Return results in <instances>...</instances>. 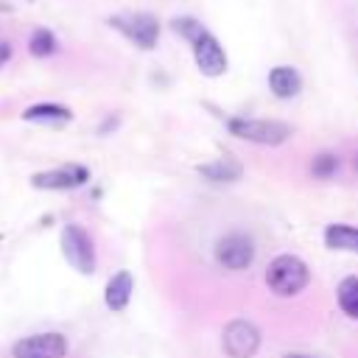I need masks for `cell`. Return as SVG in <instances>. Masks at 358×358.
<instances>
[{
	"label": "cell",
	"instance_id": "obj_6",
	"mask_svg": "<svg viewBox=\"0 0 358 358\" xmlns=\"http://www.w3.org/2000/svg\"><path fill=\"white\" fill-rule=\"evenodd\" d=\"M215 260L229 271H243L255 260V241L246 232H227L215 241Z\"/></svg>",
	"mask_w": 358,
	"mask_h": 358
},
{
	"label": "cell",
	"instance_id": "obj_7",
	"mask_svg": "<svg viewBox=\"0 0 358 358\" xmlns=\"http://www.w3.org/2000/svg\"><path fill=\"white\" fill-rule=\"evenodd\" d=\"M221 344L229 358H252L260 347V330L249 319H232L224 327Z\"/></svg>",
	"mask_w": 358,
	"mask_h": 358
},
{
	"label": "cell",
	"instance_id": "obj_16",
	"mask_svg": "<svg viewBox=\"0 0 358 358\" xmlns=\"http://www.w3.org/2000/svg\"><path fill=\"white\" fill-rule=\"evenodd\" d=\"M56 48H59V42H56L53 31H48V28H34V34H31V39H28V50H31V56H36V59H48V56L56 53Z\"/></svg>",
	"mask_w": 358,
	"mask_h": 358
},
{
	"label": "cell",
	"instance_id": "obj_12",
	"mask_svg": "<svg viewBox=\"0 0 358 358\" xmlns=\"http://www.w3.org/2000/svg\"><path fill=\"white\" fill-rule=\"evenodd\" d=\"M199 176H204L207 182H238L243 176V165L235 159V157H221V159H213V162H204L196 168Z\"/></svg>",
	"mask_w": 358,
	"mask_h": 358
},
{
	"label": "cell",
	"instance_id": "obj_9",
	"mask_svg": "<svg viewBox=\"0 0 358 358\" xmlns=\"http://www.w3.org/2000/svg\"><path fill=\"white\" fill-rule=\"evenodd\" d=\"M11 352L14 358H64L67 338L62 333H36V336L20 338Z\"/></svg>",
	"mask_w": 358,
	"mask_h": 358
},
{
	"label": "cell",
	"instance_id": "obj_17",
	"mask_svg": "<svg viewBox=\"0 0 358 358\" xmlns=\"http://www.w3.org/2000/svg\"><path fill=\"white\" fill-rule=\"evenodd\" d=\"M168 28L179 36V39H185V42H193L201 31H204V25L196 20V17H187V14H182V17H173L171 22H168Z\"/></svg>",
	"mask_w": 358,
	"mask_h": 358
},
{
	"label": "cell",
	"instance_id": "obj_18",
	"mask_svg": "<svg viewBox=\"0 0 358 358\" xmlns=\"http://www.w3.org/2000/svg\"><path fill=\"white\" fill-rule=\"evenodd\" d=\"M338 165H341L338 154H333V151H322V154L313 157V162H310V173H313L316 179H330V176H336Z\"/></svg>",
	"mask_w": 358,
	"mask_h": 358
},
{
	"label": "cell",
	"instance_id": "obj_5",
	"mask_svg": "<svg viewBox=\"0 0 358 358\" xmlns=\"http://www.w3.org/2000/svg\"><path fill=\"white\" fill-rule=\"evenodd\" d=\"M62 255L78 274H92L95 271V243H92L90 232L84 227L67 224L62 229Z\"/></svg>",
	"mask_w": 358,
	"mask_h": 358
},
{
	"label": "cell",
	"instance_id": "obj_10",
	"mask_svg": "<svg viewBox=\"0 0 358 358\" xmlns=\"http://www.w3.org/2000/svg\"><path fill=\"white\" fill-rule=\"evenodd\" d=\"M268 90L280 101H291L302 92V73L291 64H277L268 70Z\"/></svg>",
	"mask_w": 358,
	"mask_h": 358
},
{
	"label": "cell",
	"instance_id": "obj_20",
	"mask_svg": "<svg viewBox=\"0 0 358 358\" xmlns=\"http://www.w3.org/2000/svg\"><path fill=\"white\" fill-rule=\"evenodd\" d=\"M282 358H310V355H302V352H288V355H282Z\"/></svg>",
	"mask_w": 358,
	"mask_h": 358
},
{
	"label": "cell",
	"instance_id": "obj_11",
	"mask_svg": "<svg viewBox=\"0 0 358 358\" xmlns=\"http://www.w3.org/2000/svg\"><path fill=\"white\" fill-rule=\"evenodd\" d=\"M131 291H134V280H131L129 271L112 274L109 282H106V288H103V302H106V308L115 310V313L126 310V305H129V299H131Z\"/></svg>",
	"mask_w": 358,
	"mask_h": 358
},
{
	"label": "cell",
	"instance_id": "obj_8",
	"mask_svg": "<svg viewBox=\"0 0 358 358\" xmlns=\"http://www.w3.org/2000/svg\"><path fill=\"white\" fill-rule=\"evenodd\" d=\"M90 182V168L78 162H67L50 171H39L31 176V185L39 190H76Z\"/></svg>",
	"mask_w": 358,
	"mask_h": 358
},
{
	"label": "cell",
	"instance_id": "obj_21",
	"mask_svg": "<svg viewBox=\"0 0 358 358\" xmlns=\"http://www.w3.org/2000/svg\"><path fill=\"white\" fill-rule=\"evenodd\" d=\"M352 162H355V171H358V154H355V159H352Z\"/></svg>",
	"mask_w": 358,
	"mask_h": 358
},
{
	"label": "cell",
	"instance_id": "obj_2",
	"mask_svg": "<svg viewBox=\"0 0 358 358\" xmlns=\"http://www.w3.org/2000/svg\"><path fill=\"white\" fill-rule=\"evenodd\" d=\"M106 25L115 28L123 39H129L140 50H154L162 31L159 20L151 11H120V14H112Z\"/></svg>",
	"mask_w": 358,
	"mask_h": 358
},
{
	"label": "cell",
	"instance_id": "obj_14",
	"mask_svg": "<svg viewBox=\"0 0 358 358\" xmlns=\"http://www.w3.org/2000/svg\"><path fill=\"white\" fill-rule=\"evenodd\" d=\"M324 246L336 252H352L358 255V227L350 224H327L324 227Z\"/></svg>",
	"mask_w": 358,
	"mask_h": 358
},
{
	"label": "cell",
	"instance_id": "obj_4",
	"mask_svg": "<svg viewBox=\"0 0 358 358\" xmlns=\"http://www.w3.org/2000/svg\"><path fill=\"white\" fill-rule=\"evenodd\" d=\"M190 50H193V62L199 67L201 76L207 78H221L227 70H229V59H227V50L224 45L218 42V36L204 28L193 42H190Z\"/></svg>",
	"mask_w": 358,
	"mask_h": 358
},
{
	"label": "cell",
	"instance_id": "obj_15",
	"mask_svg": "<svg viewBox=\"0 0 358 358\" xmlns=\"http://www.w3.org/2000/svg\"><path fill=\"white\" fill-rule=\"evenodd\" d=\"M336 296H338V308L350 316V319H358V277L350 274L338 282L336 288Z\"/></svg>",
	"mask_w": 358,
	"mask_h": 358
},
{
	"label": "cell",
	"instance_id": "obj_13",
	"mask_svg": "<svg viewBox=\"0 0 358 358\" xmlns=\"http://www.w3.org/2000/svg\"><path fill=\"white\" fill-rule=\"evenodd\" d=\"M22 120L28 123H45V126H64L73 120V112L62 103H34L22 112Z\"/></svg>",
	"mask_w": 358,
	"mask_h": 358
},
{
	"label": "cell",
	"instance_id": "obj_19",
	"mask_svg": "<svg viewBox=\"0 0 358 358\" xmlns=\"http://www.w3.org/2000/svg\"><path fill=\"white\" fill-rule=\"evenodd\" d=\"M8 56H11V45L8 42H0V67L8 62Z\"/></svg>",
	"mask_w": 358,
	"mask_h": 358
},
{
	"label": "cell",
	"instance_id": "obj_1",
	"mask_svg": "<svg viewBox=\"0 0 358 358\" xmlns=\"http://www.w3.org/2000/svg\"><path fill=\"white\" fill-rule=\"evenodd\" d=\"M224 126L232 137L257 143V145H280L291 137V126L271 117H243V115H227Z\"/></svg>",
	"mask_w": 358,
	"mask_h": 358
},
{
	"label": "cell",
	"instance_id": "obj_3",
	"mask_svg": "<svg viewBox=\"0 0 358 358\" xmlns=\"http://www.w3.org/2000/svg\"><path fill=\"white\" fill-rule=\"evenodd\" d=\"M310 282V268L296 255H277L266 268V285L277 296H294Z\"/></svg>",
	"mask_w": 358,
	"mask_h": 358
}]
</instances>
